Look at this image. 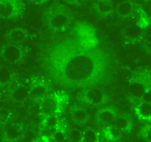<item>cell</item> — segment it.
<instances>
[{
	"instance_id": "8992f818",
	"label": "cell",
	"mask_w": 151,
	"mask_h": 142,
	"mask_svg": "<svg viewBox=\"0 0 151 142\" xmlns=\"http://www.w3.org/2000/svg\"><path fill=\"white\" fill-rule=\"evenodd\" d=\"M148 87H146V85L141 81H133L131 83H129L127 86L128 94L131 97L139 98L143 97V95L145 93Z\"/></svg>"
},
{
	"instance_id": "ba28073f",
	"label": "cell",
	"mask_w": 151,
	"mask_h": 142,
	"mask_svg": "<svg viewBox=\"0 0 151 142\" xmlns=\"http://www.w3.org/2000/svg\"><path fill=\"white\" fill-rule=\"evenodd\" d=\"M116 118V114L113 110L111 109H104L98 112L97 119L100 122L106 124V126H114Z\"/></svg>"
},
{
	"instance_id": "4dcf8cb0",
	"label": "cell",
	"mask_w": 151,
	"mask_h": 142,
	"mask_svg": "<svg viewBox=\"0 0 151 142\" xmlns=\"http://www.w3.org/2000/svg\"><path fill=\"white\" fill-rule=\"evenodd\" d=\"M32 142H45V140H44V138H43V137H37L36 139H34Z\"/></svg>"
},
{
	"instance_id": "d6986e66",
	"label": "cell",
	"mask_w": 151,
	"mask_h": 142,
	"mask_svg": "<svg viewBox=\"0 0 151 142\" xmlns=\"http://www.w3.org/2000/svg\"><path fill=\"white\" fill-rule=\"evenodd\" d=\"M58 125V118L55 114L54 115H50L44 117L42 120V126L43 127H48L51 129H55Z\"/></svg>"
},
{
	"instance_id": "52a82bcc",
	"label": "cell",
	"mask_w": 151,
	"mask_h": 142,
	"mask_svg": "<svg viewBox=\"0 0 151 142\" xmlns=\"http://www.w3.org/2000/svg\"><path fill=\"white\" fill-rule=\"evenodd\" d=\"M84 101L89 104H99L104 101V94L96 88H90L85 92Z\"/></svg>"
},
{
	"instance_id": "603a6c76",
	"label": "cell",
	"mask_w": 151,
	"mask_h": 142,
	"mask_svg": "<svg viewBox=\"0 0 151 142\" xmlns=\"http://www.w3.org/2000/svg\"><path fill=\"white\" fill-rule=\"evenodd\" d=\"M68 137H70V142H81L82 133L77 130H72V131H70Z\"/></svg>"
},
{
	"instance_id": "5bb4252c",
	"label": "cell",
	"mask_w": 151,
	"mask_h": 142,
	"mask_svg": "<svg viewBox=\"0 0 151 142\" xmlns=\"http://www.w3.org/2000/svg\"><path fill=\"white\" fill-rule=\"evenodd\" d=\"M142 29L136 24H132L130 26H128L126 29V35L127 38L131 40H136L138 38H140L142 36Z\"/></svg>"
},
{
	"instance_id": "d4e9b609",
	"label": "cell",
	"mask_w": 151,
	"mask_h": 142,
	"mask_svg": "<svg viewBox=\"0 0 151 142\" xmlns=\"http://www.w3.org/2000/svg\"><path fill=\"white\" fill-rule=\"evenodd\" d=\"M52 137L56 142H63L65 140V135L61 131H55Z\"/></svg>"
},
{
	"instance_id": "7a4b0ae2",
	"label": "cell",
	"mask_w": 151,
	"mask_h": 142,
	"mask_svg": "<svg viewBox=\"0 0 151 142\" xmlns=\"http://www.w3.org/2000/svg\"><path fill=\"white\" fill-rule=\"evenodd\" d=\"M0 56L7 63L14 64L18 62L22 57V50L15 45L8 44L4 46L0 50Z\"/></svg>"
},
{
	"instance_id": "3957f363",
	"label": "cell",
	"mask_w": 151,
	"mask_h": 142,
	"mask_svg": "<svg viewBox=\"0 0 151 142\" xmlns=\"http://www.w3.org/2000/svg\"><path fill=\"white\" fill-rule=\"evenodd\" d=\"M58 109V101L53 96L45 97L40 101L39 110L42 116L47 117L50 115H54Z\"/></svg>"
},
{
	"instance_id": "7402d4cb",
	"label": "cell",
	"mask_w": 151,
	"mask_h": 142,
	"mask_svg": "<svg viewBox=\"0 0 151 142\" xmlns=\"http://www.w3.org/2000/svg\"><path fill=\"white\" fill-rule=\"evenodd\" d=\"M97 10L102 14H109V12L111 11V5H110L109 2L100 1V2L97 4Z\"/></svg>"
},
{
	"instance_id": "30bf717a",
	"label": "cell",
	"mask_w": 151,
	"mask_h": 142,
	"mask_svg": "<svg viewBox=\"0 0 151 142\" xmlns=\"http://www.w3.org/2000/svg\"><path fill=\"white\" fill-rule=\"evenodd\" d=\"M135 113L142 119L151 118V103L142 101L135 107Z\"/></svg>"
},
{
	"instance_id": "83f0119b",
	"label": "cell",
	"mask_w": 151,
	"mask_h": 142,
	"mask_svg": "<svg viewBox=\"0 0 151 142\" xmlns=\"http://www.w3.org/2000/svg\"><path fill=\"white\" fill-rule=\"evenodd\" d=\"M143 136L145 138L147 142H151V128H147L146 130L144 131Z\"/></svg>"
},
{
	"instance_id": "484cf974",
	"label": "cell",
	"mask_w": 151,
	"mask_h": 142,
	"mask_svg": "<svg viewBox=\"0 0 151 142\" xmlns=\"http://www.w3.org/2000/svg\"><path fill=\"white\" fill-rule=\"evenodd\" d=\"M143 41L145 46L148 49H151V33H145L143 36Z\"/></svg>"
},
{
	"instance_id": "277c9868",
	"label": "cell",
	"mask_w": 151,
	"mask_h": 142,
	"mask_svg": "<svg viewBox=\"0 0 151 142\" xmlns=\"http://www.w3.org/2000/svg\"><path fill=\"white\" fill-rule=\"evenodd\" d=\"M19 7L14 1L3 0L0 1V18L9 19L18 14Z\"/></svg>"
},
{
	"instance_id": "4fadbf2b",
	"label": "cell",
	"mask_w": 151,
	"mask_h": 142,
	"mask_svg": "<svg viewBox=\"0 0 151 142\" xmlns=\"http://www.w3.org/2000/svg\"><path fill=\"white\" fill-rule=\"evenodd\" d=\"M114 126L119 129L121 132H128L131 128V123L127 117L124 116H116Z\"/></svg>"
},
{
	"instance_id": "8fae6325",
	"label": "cell",
	"mask_w": 151,
	"mask_h": 142,
	"mask_svg": "<svg viewBox=\"0 0 151 142\" xmlns=\"http://www.w3.org/2000/svg\"><path fill=\"white\" fill-rule=\"evenodd\" d=\"M20 128L15 124L9 123L4 128V136L9 141H14L20 136Z\"/></svg>"
},
{
	"instance_id": "4316f807",
	"label": "cell",
	"mask_w": 151,
	"mask_h": 142,
	"mask_svg": "<svg viewBox=\"0 0 151 142\" xmlns=\"http://www.w3.org/2000/svg\"><path fill=\"white\" fill-rule=\"evenodd\" d=\"M141 98L143 101H146V102L151 103V88H148L147 90H146L145 93L143 95V97H142Z\"/></svg>"
},
{
	"instance_id": "ac0fdd59",
	"label": "cell",
	"mask_w": 151,
	"mask_h": 142,
	"mask_svg": "<svg viewBox=\"0 0 151 142\" xmlns=\"http://www.w3.org/2000/svg\"><path fill=\"white\" fill-rule=\"evenodd\" d=\"M132 5L129 2H127V1H124L122 3H120L118 7H117V14L119 16H122V17H124V16H127L128 14H131L132 11Z\"/></svg>"
},
{
	"instance_id": "7c38bea8",
	"label": "cell",
	"mask_w": 151,
	"mask_h": 142,
	"mask_svg": "<svg viewBox=\"0 0 151 142\" xmlns=\"http://www.w3.org/2000/svg\"><path fill=\"white\" fill-rule=\"evenodd\" d=\"M7 34H8L9 39H10L12 43H14V44H19V43L22 42L26 38V36H27L26 31L21 28L12 29L11 31H8Z\"/></svg>"
},
{
	"instance_id": "e0dca14e",
	"label": "cell",
	"mask_w": 151,
	"mask_h": 142,
	"mask_svg": "<svg viewBox=\"0 0 151 142\" xmlns=\"http://www.w3.org/2000/svg\"><path fill=\"white\" fill-rule=\"evenodd\" d=\"M29 88L26 87L25 85H20V86L17 87L14 93H12V97H14V101H22L25 100V98L29 96Z\"/></svg>"
},
{
	"instance_id": "f1b7e54d",
	"label": "cell",
	"mask_w": 151,
	"mask_h": 142,
	"mask_svg": "<svg viewBox=\"0 0 151 142\" xmlns=\"http://www.w3.org/2000/svg\"><path fill=\"white\" fill-rule=\"evenodd\" d=\"M133 142H147V141L145 140V138L143 136H137L136 138L133 140Z\"/></svg>"
},
{
	"instance_id": "cb8c5ba5",
	"label": "cell",
	"mask_w": 151,
	"mask_h": 142,
	"mask_svg": "<svg viewBox=\"0 0 151 142\" xmlns=\"http://www.w3.org/2000/svg\"><path fill=\"white\" fill-rule=\"evenodd\" d=\"M55 129H51L48 127H43L40 129V137H49L52 136L53 134L55 133Z\"/></svg>"
},
{
	"instance_id": "5b68a950",
	"label": "cell",
	"mask_w": 151,
	"mask_h": 142,
	"mask_svg": "<svg viewBox=\"0 0 151 142\" xmlns=\"http://www.w3.org/2000/svg\"><path fill=\"white\" fill-rule=\"evenodd\" d=\"M70 19L64 12H55L50 18V26L55 31H61L68 26Z\"/></svg>"
},
{
	"instance_id": "2e32d148",
	"label": "cell",
	"mask_w": 151,
	"mask_h": 142,
	"mask_svg": "<svg viewBox=\"0 0 151 142\" xmlns=\"http://www.w3.org/2000/svg\"><path fill=\"white\" fill-rule=\"evenodd\" d=\"M71 118L75 123H83L88 118V114L84 109L82 108H75L71 113Z\"/></svg>"
},
{
	"instance_id": "9a60e30c",
	"label": "cell",
	"mask_w": 151,
	"mask_h": 142,
	"mask_svg": "<svg viewBox=\"0 0 151 142\" xmlns=\"http://www.w3.org/2000/svg\"><path fill=\"white\" fill-rule=\"evenodd\" d=\"M104 135L109 140H118L122 136V132L115 126H106L104 131Z\"/></svg>"
},
{
	"instance_id": "9c48e42d",
	"label": "cell",
	"mask_w": 151,
	"mask_h": 142,
	"mask_svg": "<svg viewBox=\"0 0 151 142\" xmlns=\"http://www.w3.org/2000/svg\"><path fill=\"white\" fill-rule=\"evenodd\" d=\"M48 87L44 83H38L29 88V97L33 101H41L46 97Z\"/></svg>"
},
{
	"instance_id": "44dd1931",
	"label": "cell",
	"mask_w": 151,
	"mask_h": 142,
	"mask_svg": "<svg viewBox=\"0 0 151 142\" xmlns=\"http://www.w3.org/2000/svg\"><path fill=\"white\" fill-rule=\"evenodd\" d=\"M12 79L11 72L6 67L0 66V84H6Z\"/></svg>"
},
{
	"instance_id": "f546056e",
	"label": "cell",
	"mask_w": 151,
	"mask_h": 142,
	"mask_svg": "<svg viewBox=\"0 0 151 142\" xmlns=\"http://www.w3.org/2000/svg\"><path fill=\"white\" fill-rule=\"evenodd\" d=\"M44 138V140H45V142H56L55 140H54V138L52 136H49V137H43Z\"/></svg>"
},
{
	"instance_id": "6da1fadb",
	"label": "cell",
	"mask_w": 151,
	"mask_h": 142,
	"mask_svg": "<svg viewBox=\"0 0 151 142\" xmlns=\"http://www.w3.org/2000/svg\"><path fill=\"white\" fill-rule=\"evenodd\" d=\"M96 71V63L88 54L77 53L70 56L62 66V75L70 83H79L92 78Z\"/></svg>"
},
{
	"instance_id": "ffe728a7",
	"label": "cell",
	"mask_w": 151,
	"mask_h": 142,
	"mask_svg": "<svg viewBox=\"0 0 151 142\" xmlns=\"http://www.w3.org/2000/svg\"><path fill=\"white\" fill-rule=\"evenodd\" d=\"M98 136L97 133L93 130H86L82 133V139L81 142H97Z\"/></svg>"
}]
</instances>
